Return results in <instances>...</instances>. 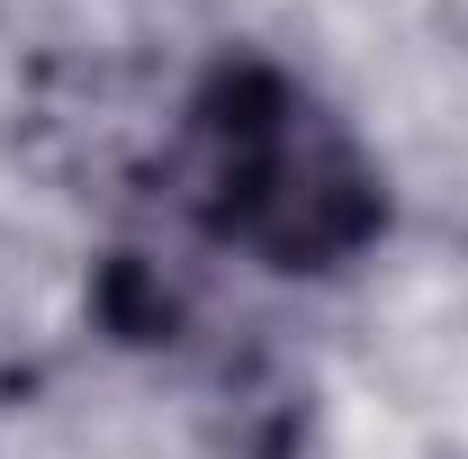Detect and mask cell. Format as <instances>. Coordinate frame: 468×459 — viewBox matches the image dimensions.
<instances>
[{
    "label": "cell",
    "mask_w": 468,
    "mask_h": 459,
    "mask_svg": "<svg viewBox=\"0 0 468 459\" xmlns=\"http://www.w3.org/2000/svg\"><path fill=\"white\" fill-rule=\"evenodd\" d=\"M172 180L189 217L271 262V271H343L388 226L378 163L343 117L280 63H217L189 100Z\"/></svg>",
    "instance_id": "1"
}]
</instances>
